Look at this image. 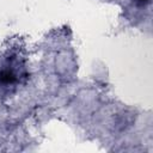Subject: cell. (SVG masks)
<instances>
[{
  "instance_id": "obj_1",
  "label": "cell",
  "mask_w": 153,
  "mask_h": 153,
  "mask_svg": "<svg viewBox=\"0 0 153 153\" xmlns=\"http://www.w3.org/2000/svg\"><path fill=\"white\" fill-rule=\"evenodd\" d=\"M16 80H17V76L12 71H8V69L0 71V82L1 84H6V85L13 84Z\"/></svg>"
},
{
  "instance_id": "obj_2",
  "label": "cell",
  "mask_w": 153,
  "mask_h": 153,
  "mask_svg": "<svg viewBox=\"0 0 153 153\" xmlns=\"http://www.w3.org/2000/svg\"><path fill=\"white\" fill-rule=\"evenodd\" d=\"M135 4H137V5H146V4H148L151 0H133Z\"/></svg>"
}]
</instances>
